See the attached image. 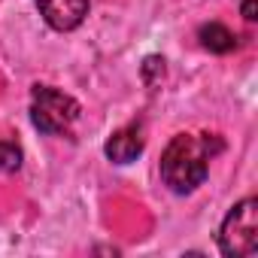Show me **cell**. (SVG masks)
I'll use <instances>...</instances> for the list:
<instances>
[{
  "label": "cell",
  "instance_id": "277c9868",
  "mask_svg": "<svg viewBox=\"0 0 258 258\" xmlns=\"http://www.w3.org/2000/svg\"><path fill=\"white\" fill-rule=\"evenodd\" d=\"M37 7L52 31H73L88 16V0H37Z\"/></svg>",
  "mask_w": 258,
  "mask_h": 258
},
{
  "label": "cell",
  "instance_id": "52a82bcc",
  "mask_svg": "<svg viewBox=\"0 0 258 258\" xmlns=\"http://www.w3.org/2000/svg\"><path fill=\"white\" fill-rule=\"evenodd\" d=\"M22 167V149L13 140H0V173H13Z\"/></svg>",
  "mask_w": 258,
  "mask_h": 258
},
{
  "label": "cell",
  "instance_id": "8992f818",
  "mask_svg": "<svg viewBox=\"0 0 258 258\" xmlns=\"http://www.w3.org/2000/svg\"><path fill=\"white\" fill-rule=\"evenodd\" d=\"M198 40H201V46H204V49H210V52H216V55H225V52H231V49L237 46V37H234L225 25H219V22L201 25Z\"/></svg>",
  "mask_w": 258,
  "mask_h": 258
},
{
  "label": "cell",
  "instance_id": "6da1fadb",
  "mask_svg": "<svg viewBox=\"0 0 258 258\" xmlns=\"http://www.w3.org/2000/svg\"><path fill=\"white\" fill-rule=\"evenodd\" d=\"M216 152H222V140L216 134H176L161 155L164 185L176 195L195 191L207 179Z\"/></svg>",
  "mask_w": 258,
  "mask_h": 258
},
{
  "label": "cell",
  "instance_id": "5b68a950",
  "mask_svg": "<svg viewBox=\"0 0 258 258\" xmlns=\"http://www.w3.org/2000/svg\"><path fill=\"white\" fill-rule=\"evenodd\" d=\"M146 140H143V127L140 124H127V127H118V131L106 140L103 152L112 164H131L134 158H140Z\"/></svg>",
  "mask_w": 258,
  "mask_h": 258
},
{
  "label": "cell",
  "instance_id": "7a4b0ae2",
  "mask_svg": "<svg viewBox=\"0 0 258 258\" xmlns=\"http://www.w3.org/2000/svg\"><path fill=\"white\" fill-rule=\"evenodd\" d=\"M219 249L228 258H249L258 252V201L243 198L234 204L219 228Z\"/></svg>",
  "mask_w": 258,
  "mask_h": 258
},
{
  "label": "cell",
  "instance_id": "ba28073f",
  "mask_svg": "<svg viewBox=\"0 0 258 258\" xmlns=\"http://www.w3.org/2000/svg\"><path fill=\"white\" fill-rule=\"evenodd\" d=\"M243 19L255 22L258 19V0H243Z\"/></svg>",
  "mask_w": 258,
  "mask_h": 258
},
{
  "label": "cell",
  "instance_id": "3957f363",
  "mask_svg": "<svg viewBox=\"0 0 258 258\" xmlns=\"http://www.w3.org/2000/svg\"><path fill=\"white\" fill-rule=\"evenodd\" d=\"M79 112L82 109L70 94H64L52 85H34V91H31V121H34L37 131L64 134L79 118Z\"/></svg>",
  "mask_w": 258,
  "mask_h": 258
}]
</instances>
